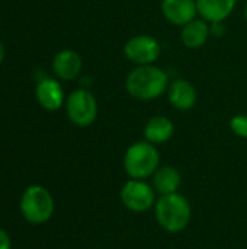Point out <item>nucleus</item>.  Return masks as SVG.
<instances>
[{"instance_id": "1", "label": "nucleus", "mask_w": 247, "mask_h": 249, "mask_svg": "<svg viewBox=\"0 0 247 249\" xmlns=\"http://www.w3.org/2000/svg\"><path fill=\"white\" fill-rule=\"evenodd\" d=\"M169 74L154 64L135 66L125 77V90L138 101H153L166 93Z\"/></svg>"}, {"instance_id": "2", "label": "nucleus", "mask_w": 247, "mask_h": 249, "mask_svg": "<svg viewBox=\"0 0 247 249\" xmlns=\"http://www.w3.org/2000/svg\"><path fill=\"white\" fill-rule=\"evenodd\" d=\"M157 225L167 233L183 232L192 219V209L188 198L179 193L160 196L154 204Z\"/></svg>"}, {"instance_id": "3", "label": "nucleus", "mask_w": 247, "mask_h": 249, "mask_svg": "<svg viewBox=\"0 0 247 249\" xmlns=\"http://www.w3.org/2000/svg\"><path fill=\"white\" fill-rule=\"evenodd\" d=\"M160 166V153L156 144L140 140L132 143L124 155V171L131 179H148Z\"/></svg>"}, {"instance_id": "4", "label": "nucleus", "mask_w": 247, "mask_h": 249, "mask_svg": "<svg viewBox=\"0 0 247 249\" xmlns=\"http://www.w3.org/2000/svg\"><path fill=\"white\" fill-rule=\"evenodd\" d=\"M54 198L42 185L28 187L20 198V212L26 222L32 225L47 223L54 214Z\"/></svg>"}, {"instance_id": "5", "label": "nucleus", "mask_w": 247, "mask_h": 249, "mask_svg": "<svg viewBox=\"0 0 247 249\" xmlns=\"http://www.w3.org/2000/svg\"><path fill=\"white\" fill-rule=\"evenodd\" d=\"M156 191L151 184L144 179H128L121 191L119 198L124 207L132 213H146L154 209L156 204Z\"/></svg>"}, {"instance_id": "6", "label": "nucleus", "mask_w": 247, "mask_h": 249, "mask_svg": "<svg viewBox=\"0 0 247 249\" xmlns=\"http://www.w3.org/2000/svg\"><path fill=\"white\" fill-rule=\"evenodd\" d=\"M66 111L68 120L77 127H89L98 117V101L87 89L73 90L66 99Z\"/></svg>"}, {"instance_id": "7", "label": "nucleus", "mask_w": 247, "mask_h": 249, "mask_svg": "<svg viewBox=\"0 0 247 249\" xmlns=\"http://www.w3.org/2000/svg\"><path fill=\"white\" fill-rule=\"evenodd\" d=\"M162 54L160 42L147 34L131 36L124 45V55L135 66L154 64Z\"/></svg>"}, {"instance_id": "8", "label": "nucleus", "mask_w": 247, "mask_h": 249, "mask_svg": "<svg viewBox=\"0 0 247 249\" xmlns=\"http://www.w3.org/2000/svg\"><path fill=\"white\" fill-rule=\"evenodd\" d=\"M166 95L170 105L178 111H189L197 105L198 101V93L195 86L189 80L182 77L170 80Z\"/></svg>"}, {"instance_id": "9", "label": "nucleus", "mask_w": 247, "mask_h": 249, "mask_svg": "<svg viewBox=\"0 0 247 249\" xmlns=\"http://www.w3.org/2000/svg\"><path fill=\"white\" fill-rule=\"evenodd\" d=\"M160 9L167 22L181 28L198 15L197 0H162Z\"/></svg>"}, {"instance_id": "10", "label": "nucleus", "mask_w": 247, "mask_h": 249, "mask_svg": "<svg viewBox=\"0 0 247 249\" xmlns=\"http://www.w3.org/2000/svg\"><path fill=\"white\" fill-rule=\"evenodd\" d=\"M83 69V60L74 50H61L54 55L52 71L60 80H74Z\"/></svg>"}, {"instance_id": "11", "label": "nucleus", "mask_w": 247, "mask_h": 249, "mask_svg": "<svg viewBox=\"0 0 247 249\" xmlns=\"http://www.w3.org/2000/svg\"><path fill=\"white\" fill-rule=\"evenodd\" d=\"M36 101L47 111H57L64 105V89L61 83L55 79L45 77L36 85Z\"/></svg>"}, {"instance_id": "12", "label": "nucleus", "mask_w": 247, "mask_h": 249, "mask_svg": "<svg viewBox=\"0 0 247 249\" xmlns=\"http://www.w3.org/2000/svg\"><path fill=\"white\" fill-rule=\"evenodd\" d=\"M237 0H197L198 15L208 23L224 22L233 12Z\"/></svg>"}, {"instance_id": "13", "label": "nucleus", "mask_w": 247, "mask_h": 249, "mask_svg": "<svg viewBox=\"0 0 247 249\" xmlns=\"http://www.w3.org/2000/svg\"><path fill=\"white\" fill-rule=\"evenodd\" d=\"M144 140L153 144H165L167 143L175 134V124L170 118L165 115H154L151 117L143 130Z\"/></svg>"}, {"instance_id": "14", "label": "nucleus", "mask_w": 247, "mask_h": 249, "mask_svg": "<svg viewBox=\"0 0 247 249\" xmlns=\"http://www.w3.org/2000/svg\"><path fill=\"white\" fill-rule=\"evenodd\" d=\"M210 36H211L210 23L202 18L201 19L195 18L189 23L183 25L181 31V41L189 50H198L204 47Z\"/></svg>"}, {"instance_id": "15", "label": "nucleus", "mask_w": 247, "mask_h": 249, "mask_svg": "<svg viewBox=\"0 0 247 249\" xmlns=\"http://www.w3.org/2000/svg\"><path fill=\"white\" fill-rule=\"evenodd\" d=\"M153 178V188L159 196H167L178 193L182 184L181 172L170 165H160L159 169L154 172Z\"/></svg>"}, {"instance_id": "16", "label": "nucleus", "mask_w": 247, "mask_h": 249, "mask_svg": "<svg viewBox=\"0 0 247 249\" xmlns=\"http://www.w3.org/2000/svg\"><path fill=\"white\" fill-rule=\"evenodd\" d=\"M230 128L237 137L247 139V115H245V114L234 115L230 120Z\"/></svg>"}, {"instance_id": "17", "label": "nucleus", "mask_w": 247, "mask_h": 249, "mask_svg": "<svg viewBox=\"0 0 247 249\" xmlns=\"http://www.w3.org/2000/svg\"><path fill=\"white\" fill-rule=\"evenodd\" d=\"M210 29H211V35L215 38H221L226 34V26L224 22H218V23H210Z\"/></svg>"}, {"instance_id": "18", "label": "nucleus", "mask_w": 247, "mask_h": 249, "mask_svg": "<svg viewBox=\"0 0 247 249\" xmlns=\"http://www.w3.org/2000/svg\"><path fill=\"white\" fill-rule=\"evenodd\" d=\"M12 248V241L10 236L4 229L0 228V249H10Z\"/></svg>"}, {"instance_id": "19", "label": "nucleus", "mask_w": 247, "mask_h": 249, "mask_svg": "<svg viewBox=\"0 0 247 249\" xmlns=\"http://www.w3.org/2000/svg\"><path fill=\"white\" fill-rule=\"evenodd\" d=\"M4 55H6L4 45H3V42L0 41V64H1V63H3V60H4Z\"/></svg>"}, {"instance_id": "20", "label": "nucleus", "mask_w": 247, "mask_h": 249, "mask_svg": "<svg viewBox=\"0 0 247 249\" xmlns=\"http://www.w3.org/2000/svg\"><path fill=\"white\" fill-rule=\"evenodd\" d=\"M245 18H246V22H247V1H246V6H245Z\"/></svg>"}]
</instances>
